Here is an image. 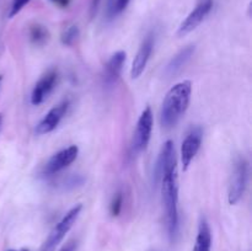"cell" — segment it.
Listing matches in <instances>:
<instances>
[{"label":"cell","instance_id":"obj_24","mask_svg":"<svg viewBox=\"0 0 252 251\" xmlns=\"http://www.w3.org/2000/svg\"><path fill=\"white\" fill-rule=\"evenodd\" d=\"M7 251H30L27 249H22V250H7Z\"/></svg>","mask_w":252,"mask_h":251},{"label":"cell","instance_id":"obj_23","mask_svg":"<svg viewBox=\"0 0 252 251\" xmlns=\"http://www.w3.org/2000/svg\"><path fill=\"white\" fill-rule=\"evenodd\" d=\"M1 126H2V115L0 113V130H1Z\"/></svg>","mask_w":252,"mask_h":251},{"label":"cell","instance_id":"obj_12","mask_svg":"<svg viewBox=\"0 0 252 251\" xmlns=\"http://www.w3.org/2000/svg\"><path fill=\"white\" fill-rule=\"evenodd\" d=\"M126 54L125 51H118L108 59V62L105 65V71H103V84L108 88L116 85V83L120 79L121 73H122L123 65L126 62Z\"/></svg>","mask_w":252,"mask_h":251},{"label":"cell","instance_id":"obj_15","mask_svg":"<svg viewBox=\"0 0 252 251\" xmlns=\"http://www.w3.org/2000/svg\"><path fill=\"white\" fill-rule=\"evenodd\" d=\"M30 41L34 44V46H43L49 38V32L43 25L41 24H33L30 26L29 30Z\"/></svg>","mask_w":252,"mask_h":251},{"label":"cell","instance_id":"obj_22","mask_svg":"<svg viewBox=\"0 0 252 251\" xmlns=\"http://www.w3.org/2000/svg\"><path fill=\"white\" fill-rule=\"evenodd\" d=\"M51 1L59 7H66L70 4L71 0H51Z\"/></svg>","mask_w":252,"mask_h":251},{"label":"cell","instance_id":"obj_19","mask_svg":"<svg viewBox=\"0 0 252 251\" xmlns=\"http://www.w3.org/2000/svg\"><path fill=\"white\" fill-rule=\"evenodd\" d=\"M31 0H11V6H10L9 11V17L12 19L14 16H16L25 6H26Z\"/></svg>","mask_w":252,"mask_h":251},{"label":"cell","instance_id":"obj_7","mask_svg":"<svg viewBox=\"0 0 252 251\" xmlns=\"http://www.w3.org/2000/svg\"><path fill=\"white\" fill-rule=\"evenodd\" d=\"M79 154V148L76 145H70L68 148L59 150L54 155H52L48 161L44 164L42 169V175L43 176H53L58 174L59 171L68 167L73 161H75Z\"/></svg>","mask_w":252,"mask_h":251},{"label":"cell","instance_id":"obj_2","mask_svg":"<svg viewBox=\"0 0 252 251\" xmlns=\"http://www.w3.org/2000/svg\"><path fill=\"white\" fill-rule=\"evenodd\" d=\"M191 94L192 84L189 80L180 81L167 91L160 110V125L162 128L170 129L180 122L189 106Z\"/></svg>","mask_w":252,"mask_h":251},{"label":"cell","instance_id":"obj_20","mask_svg":"<svg viewBox=\"0 0 252 251\" xmlns=\"http://www.w3.org/2000/svg\"><path fill=\"white\" fill-rule=\"evenodd\" d=\"M100 2H101V0H91V4H90V16L91 17H94L96 15Z\"/></svg>","mask_w":252,"mask_h":251},{"label":"cell","instance_id":"obj_18","mask_svg":"<svg viewBox=\"0 0 252 251\" xmlns=\"http://www.w3.org/2000/svg\"><path fill=\"white\" fill-rule=\"evenodd\" d=\"M123 207V193L121 191H118L117 193L113 196L112 201L110 203V213L112 217H118L120 216L121 211H122Z\"/></svg>","mask_w":252,"mask_h":251},{"label":"cell","instance_id":"obj_11","mask_svg":"<svg viewBox=\"0 0 252 251\" xmlns=\"http://www.w3.org/2000/svg\"><path fill=\"white\" fill-rule=\"evenodd\" d=\"M154 43L155 37L153 33L148 34L144 38V41L142 42L134 59H133L132 68H130V78L132 79H138L144 73L145 66H147L150 56L153 53V49H154Z\"/></svg>","mask_w":252,"mask_h":251},{"label":"cell","instance_id":"obj_21","mask_svg":"<svg viewBox=\"0 0 252 251\" xmlns=\"http://www.w3.org/2000/svg\"><path fill=\"white\" fill-rule=\"evenodd\" d=\"M76 250V243L75 241H69L68 244L63 246L59 251H75Z\"/></svg>","mask_w":252,"mask_h":251},{"label":"cell","instance_id":"obj_14","mask_svg":"<svg viewBox=\"0 0 252 251\" xmlns=\"http://www.w3.org/2000/svg\"><path fill=\"white\" fill-rule=\"evenodd\" d=\"M194 54V46H187L184 49L179 52L176 56L171 58L166 66V74L167 75H175L179 73L182 68L187 64V62L191 59V57Z\"/></svg>","mask_w":252,"mask_h":251},{"label":"cell","instance_id":"obj_16","mask_svg":"<svg viewBox=\"0 0 252 251\" xmlns=\"http://www.w3.org/2000/svg\"><path fill=\"white\" fill-rule=\"evenodd\" d=\"M79 34H80V31H79V27L76 25H71V26L66 27L61 36L62 43L64 46H73L76 39H78Z\"/></svg>","mask_w":252,"mask_h":251},{"label":"cell","instance_id":"obj_4","mask_svg":"<svg viewBox=\"0 0 252 251\" xmlns=\"http://www.w3.org/2000/svg\"><path fill=\"white\" fill-rule=\"evenodd\" d=\"M81 211H83V204H76L73 208L69 209L65 213V216L56 224L52 231L49 233V235L47 236L46 241L43 243V245L41 246V250L39 251H54L57 246L61 244V241L63 240L64 236L69 233L73 225L75 224V221L78 220L79 216H80Z\"/></svg>","mask_w":252,"mask_h":251},{"label":"cell","instance_id":"obj_6","mask_svg":"<svg viewBox=\"0 0 252 251\" xmlns=\"http://www.w3.org/2000/svg\"><path fill=\"white\" fill-rule=\"evenodd\" d=\"M213 0H199L196 7L181 22L179 30H177V36L184 37L186 34L191 33L192 31H194L206 20V17L211 14L212 9H213Z\"/></svg>","mask_w":252,"mask_h":251},{"label":"cell","instance_id":"obj_1","mask_svg":"<svg viewBox=\"0 0 252 251\" xmlns=\"http://www.w3.org/2000/svg\"><path fill=\"white\" fill-rule=\"evenodd\" d=\"M177 167V166H176ZM176 167L165 170L160 176L161 182V201L165 214V228L167 238L175 243L180 233L179 216V181Z\"/></svg>","mask_w":252,"mask_h":251},{"label":"cell","instance_id":"obj_9","mask_svg":"<svg viewBox=\"0 0 252 251\" xmlns=\"http://www.w3.org/2000/svg\"><path fill=\"white\" fill-rule=\"evenodd\" d=\"M69 106H70V101L63 100L61 103H58V105L54 106L53 108H51V110L43 116V118L39 121L38 125L36 126V128H34L36 134L44 135L53 132V130L58 127L59 123L62 122L64 116L66 115V112H68L69 110Z\"/></svg>","mask_w":252,"mask_h":251},{"label":"cell","instance_id":"obj_25","mask_svg":"<svg viewBox=\"0 0 252 251\" xmlns=\"http://www.w3.org/2000/svg\"><path fill=\"white\" fill-rule=\"evenodd\" d=\"M1 79H2V78H1V75H0V83H1Z\"/></svg>","mask_w":252,"mask_h":251},{"label":"cell","instance_id":"obj_8","mask_svg":"<svg viewBox=\"0 0 252 251\" xmlns=\"http://www.w3.org/2000/svg\"><path fill=\"white\" fill-rule=\"evenodd\" d=\"M202 139H203V130L201 127H192L185 137L181 145V162L184 171L189 169L197 153L199 152Z\"/></svg>","mask_w":252,"mask_h":251},{"label":"cell","instance_id":"obj_10","mask_svg":"<svg viewBox=\"0 0 252 251\" xmlns=\"http://www.w3.org/2000/svg\"><path fill=\"white\" fill-rule=\"evenodd\" d=\"M59 74L57 69H51L46 74L41 76L38 81L34 85L33 90L31 93V103L33 106H38L46 100L49 94L54 90L58 83Z\"/></svg>","mask_w":252,"mask_h":251},{"label":"cell","instance_id":"obj_5","mask_svg":"<svg viewBox=\"0 0 252 251\" xmlns=\"http://www.w3.org/2000/svg\"><path fill=\"white\" fill-rule=\"evenodd\" d=\"M153 126H154V116L149 106L144 108L137 122L134 134L132 140V149L135 154L145 150L152 138Z\"/></svg>","mask_w":252,"mask_h":251},{"label":"cell","instance_id":"obj_13","mask_svg":"<svg viewBox=\"0 0 252 251\" xmlns=\"http://www.w3.org/2000/svg\"><path fill=\"white\" fill-rule=\"evenodd\" d=\"M212 250V231L206 218H201L197 231L196 243L193 251H211Z\"/></svg>","mask_w":252,"mask_h":251},{"label":"cell","instance_id":"obj_3","mask_svg":"<svg viewBox=\"0 0 252 251\" xmlns=\"http://www.w3.org/2000/svg\"><path fill=\"white\" fill-rule=\"evenodd\" d=\"M249 182V161L246 157H238L234 160L231 170L230 181H229L228 199L230 204H236L246 191Z\"/></svg>","mask_w":252,"mask_h":251},{"label":"cell","instance_id":"obj_17","mask_svg":"<svg viewBox=\"0 0 252 251\" xmlns=\"http://www.w3.org/2000/svg\"><path fill=\"white\" fill-rule=\"evenodd\" d=\"M130 0H108L107 2V15L110 19L117 16L128 6Z\"/></svg>","mask_w":252,"mask_h":251}]
</instances>
